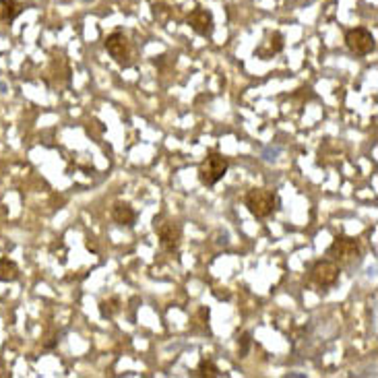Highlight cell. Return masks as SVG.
<instances>
[{
	"label": "cell",
	"mask_w": 378,
	"mask_h": 378,
	"mask_svg": "<svg viewBox=\"0 0 378 378\" xmlns=\"http://www.w3.org/2000/svg\"><path fill=\"white\" fill-rule=\"evenodd\" d=\"M327 256H331V261L337 267L354 269L362 263L360 242L356 238L337 236L331 242V246L327 248Z\"/></svg>",
	"instance_id": "obj_1"
},
{
	"label": "cell",
	"mask_w": 378,
	"mask_h": 378,
	"mask_svg": "<svg viewBox=\"0 0 378 378\" xmlns=\"http://www.w3.org/2000/svg\"><path fill=\"white\" fill-rule=\"evenodd\" d=\"M244 205L256 219H267L277 209L275 205H279V196L269 189H252L246 192Z\"/></svg>",
	"instance_id": "obj_2"
},
{
	"label": "cell",
	"mask_w": 378,
	"mask_h": 378,
	"mask_svg": "<svg viewBox=\"0 0 378 378\" xmlns=\"http://www.w3.org/2000/svg\"><path fill=\"white\" fill-rule=\"evenodd\" d=\"M228 168H230V161L221 153L209 151V155L198 166V180H201V184H205L209 189L215 187L228 174Z\"/></svg>",
	"instance_id": "obj_3"
},
{
	"label": "cell",
	"mask_w": 378,
	"mask_h": 378,
	"mask_svg": "<svg viewBox=\"0 0 378 378\" xmlns=\"http://www.w3.org/2000/svg\"><path fill=\"white\" fill-rule=\"evenodd\" d=\"M106 50L118 64L122 66L133 64V42L122 31H114L106 38Z\"/></svg>",
	"instance_id": "obj_4"
},
{
	"label": "cell",
	"mask_w": 378,
	"mask_h": 378,
	"mask_svg": "<svg viewBox=\"0 0 378 378\" xmlns=\"http://www.w3.org/2000/svg\"><path fill=\"white\" fill-rule=\"evenodd\" d=\"M345 44H347V48H349L354 54H358V56H366V54L375 52V48H377L375 36H372L368 29H364V27H354V29H349V31L345 34Z\"/></svg>",
	"instance_id": "obj_5"
},
{
	"label": "cell",
	"mask_w": 378,
	"mask_h": 378,
	"mask_svg": "<svg viewBox=\"0 0 378 378\" xmlns=\"http://www.w3.org/2000/svg\"><path fill=\"white\" fill-rule=\"evenodd\" d=\"M155 230L159 234V244L166 252H176L182 244V228L174 221H166V224H155Z\"/></svg>",
	"instance_id": "obj_6"
},
{
	"label": "cell",
	"mask_w": 378,
	"mask_h": 378,
	"mask_svg": "<svg viewBox=\"0 0 378 378\" xmlns=\"http://www.w3.org/2000/svg\"><path fill=\"white\" fill-rule=\"evenodd\" d=\"M339 267L333 263L331 259L329 261H317L312 271H310V279L321 287H331V285L337 284L339 279Z\"/></svg>",
	"instance_id": "obj_7"
},
{
	"label": "cell",
	"mask_w": 378,
	"mask_h": 378,
	"mask_svg": "<svg viewBox=\"0 0 378 378\" xmlns=\"http://www.w3.org/2000/svg\"><path fill=\"white\" fill-rule=\"evenodd\" d=\"M190 29L201 36V38H211L213 29H215V21H213V13L207 8H194L189 15Z\"/></svg>",
	"instance_id": "obj_8"
},
{
	"label": "cell",
	"mask_w": 378,
	"mask_h": 378,
	"mask_svg": "<svg viewBox=\"0 0 378 378\" xmlns=\"http://www.w3.org/2000/svg\"><path fill=\"white\" fill-rule=\"evenodd\" d=\"M112 219H114L118 226L133 228V226H135V221H137V211L131 207V203L116 201V203H114V207H112Z\"/></svg>",
	"instance_id": "obj_9"
},
{
	"label": "cell",
	"mask_w": 378,
	"mask_h": 378,
	"mask_svg": "<svg viewBox=\"0 0 378 378\" xmlns=\"http://www.w3.org/2000/svg\"><path fill=\"white\" fill-rule=\"evenodd\" d=\"M23 10L25 4L19 0H0V23H13Z\"/></svg>",
	"instance_id": "obj_10"
},
{
	"label": "cell",
	"mask_w": 378,
	"mask_h": 378,
	"mask_svg": "<svg viewBox=\"0 0 378 378\" xmlns=\"http://www.w3.org/2000/svg\"><path fill=\"white\" fill-rule=\"evenodd\" d=\"M282 50H284V34L273 31V34H271V38H269V44H267V48H259V50H256V54H259L263 60H267V58H271L273 54H279Z\"/></svg>",
	"instance_id": "obj_11"
},
{
	"label": "cell",
	"mask_w": 378,
	"mask_h": 378,
	"mask_svg": "<svg viewBox=\"0 0 378 378\" xmlns=\"http://www.w3.org/2000/svg\"><path fill=\"white\" fill-rule=\"evenodd\" d=\"M19 279V267L10 259H0V282L2 284H13Z\"/></svg>",
	"instance_id": "obj_12"
},
{
	"label": "cell",
	"mask_w": 378,
	"mask_h": 378,
	"mask_svg": "<svg viewBox=\"0 0 378 378\" xmlns=\"http://www.w3.org/2000/svg\"><path fill=\"white\" fill-rule=\"evenodd\" d=\"M122 310V302H120V298H110V300H103L101 304H99V312H101V317L103 319H112V317H116L118 312Z\"/></svg>",
	"instance_id": "obj_13"
},
{
	"label": "cell",
	"mask_w": 378,
	"mask_h": 378,
	"mask_svg": "<svg viewBox=\"0 0 378 378\" xmlns=\"http://www.w3.org/2000/svg\"><path fill=\"white\" fill-rule=\"evenodd\" d=\"M196 372H198V377H203V378L221 377V370H219V368H217V364H215V362H211V360H201V362H198Z\"/></svg>",
	"instance_id": "obj_14"
},
{
	"label": "cell",
	"mask_w": 378,
	"mask_h": 378,
	"mask_svg": "<svg viewBox=\"0 0 378 378\" xmlns=\"http://www.w3.org/2000/svg\"><path fill=\"white\" fill-rule=\"evenodd\" d=\"M279 153H282V147H279V145H275V147L269 145V147L263 149V159L271 163V161H275V159L279 157Z\"/></svg>",
	"instance_id": "obj_15"
},
{
	"label": "cell",
	"mask_w": 378,
	"mask_h": 378,
	"mask_svg": "<svg viewBox=\"0 0 378 378\" xmlns=\"http://www.w3.org/2000/svg\"><path fill=\"white\" fill-rule=\"evenodd\" d=\"M250 345H252V335H250V333H244V335H242V339H240L238 356H240V358H246V354H248Z\"/></svg>",
	"instance_id": "obj_16"
},
{
	"label": "cell",
	"mask_w": 378,
	"mask_h": 378,
	"mask_svg": "<svg viewBox=\"0 0 378 378\" xmlns=\"http://www.w3.org/2000/svg\"><path fill=\"white\" fill-rule=\"evenodd\" d=\"M287 378H306V375H302V372H289Z\"/></svg>",
	"instance_id": "obj_17"
}]
</instances>
